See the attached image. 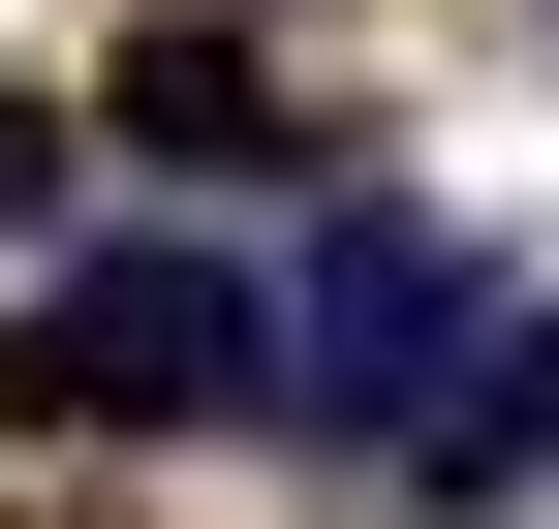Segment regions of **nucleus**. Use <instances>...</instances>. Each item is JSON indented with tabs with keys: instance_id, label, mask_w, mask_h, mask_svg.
Returning a JSON list of instances; mask_svg holds the SVG:
<instances>
[{
	"instance_id": "2",
	"label": "nucleus",
	"mask_w": 559,
	"mask_h": 529,
	"mask_svg": "<svg viewBox=\"0 0 559 529\" xmlns=\"http://www.w3.org/2000/svg\"><path fill=\"white\" fill-rule=\"evenodd\" d=\"M466 219H311L280 249V436H436V374H466Z\"/></svg>"
},
{
	"instance_id": "5",
	"label": "nucleus",
	"mask_w": 559,
	"mask_h": 529,
	"mask_svg": "<svg viewBox=\"0 0 559 529\" xmlns=\"http://www.w3.org/2000/svg\"><path fill=\"white\" fill-rule=\"evenodd\" d=\"M32 187H62V125H32V94H0V219H32Z\"/></svg>"
},
{
	"instance_id": "3",
	"label": "nucleus",
	"mask_w": 559,
	"mask_h": 529,
	"mask_svg": "<svg viewBox=\"0 0 559 529\" xmlns=\"http://www.w3.org/2000/svg\"><path fill=\"white\" fill-rule=\"evenodd\" d=\"M94 156H187V187H249V156H280V62H249V32H124Z\"/></svg>"
},
{
	"instance_id": "1",
	"label": "nucleus",
	"mask_w": 559,
	"mask_h": 529,
	"mask_svg": "<svg viewBox=\"0 0 559 529\" xmlns=\"http://www.w3.org/2000/svg\"><path fill=\"white\" fill-rule=\"evenodd\" d=\"M0 405L32 436H280V281L249 249H94V281L0 311Z\"/></svg>"
},
{
	"instance_id": "4",
	"label": "nucleus",
	"mask_w": 559,
	"mask_h": 529,
	"mask_svg": "<svg viewBox=\"0 0 559 529\" xmlns=\"http://www.w3.org/2000/svg\"><path fill=\"white\" fill-rule=\"evenodd\" d=\"M404 468H436V498H528V468H559V311H466V374H436Z\"/></svg>"
}]
</instances>
